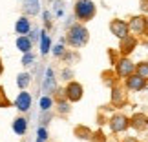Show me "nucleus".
<instances>
[{"instance_id": "obj_1", "label": "nucleus", "mask_w": 148, "mask_h": 142, "mask_svg": "<svg viewBox=\"0 0 148 142\" xmlns=\"http://www.w3.org/2000/svg\"><path fill=\"white\" fill-rule=\"evenodd\" d=\"M90 40V31L86 29V26L82 22H77L73 24L70 29H68L66 35V42L70 44L71 48H84Z\"/></svg>"}, {"instance_id": "obj_2", "label": "nucleus", "mask_w": 148, "mask_h": 142, "mask_svg": "<svg viewBox=\"0 0 148 142\" xmlns=\"http://www.w3.org/2000/svg\"><path fill=\"white\" fill-rule=\"evenodd\" d=\"M73 15L79 22L86 24V22L93 20L95 15H97V5H95L93 0H77L75 5H73Z\"/></svg>"}, {"instance_id": "obj_3", "label": "nucleus", "mask_w": 148, "mask_h": 142, "mask_svg": "<svg viewBox=\"0 0 148 142\" xmlns=\"http://www.w3.org/2000/svg\"><path fill=\"white\" fill-rule=\"evenodd\" d=\"M115 73L119 78H126L132 73H135V62L130 60V56H119L115 60Z\"/></svg>"}, {"instance_id": "obj_4", "label": "nucleus", "mask_w": 148, "mask_h": 142, "mask_svg": "<svg viewBox=\"0 0 148 142\" xmlns=\"http://www.w3.org/2000/svg\"><path fill=\"white\" fill-rule=\"evenodd\" d=\"M128 27H130V33L135 37L139 35H148V18L143 15H137V16H132L128 22Z\"/></svg>"}, {"instance_id": "obj_5", "label": "nucleus", "mask_w": 148, "mask_h": 142, "mask_svg": "<svg viewBox=\"0 0 148 142\" xmlns=\"http://www.w3.org/2000/svg\"><path fill=\"white\" fill-rule=\"evenodd\" d=\"M82 95H84V88H82L81 82L71 80V82L66 84V88H64V96H66L68 102H79V100L82 99Z\"/></svg>"}, {"instance_id": "obj_6", "label": "nucleus", "mask_w": 148, "mask_h": 142, "mask_svg": "<svg viewBox=\"0 0 148 142\" xmlns=\"http://www.w3.org/2000/svg\"><path fill=\"white\" fill-rule=\"evenodd\" d=\"M108 124H110V129L113 133H123L130 128V118L126 115H123V113H115V115L110 117Z\"/></svg>"}, {"instance_id": "obj_7", "label": "nucleus", "mask_w": 148, "mask_h": 142, "mask_svg": "<svg viewBox=\"0 0 148 142\" xmlns=\"http://www.w3.org/2000/svg\"><path fill=\"white\" fill-rule=\"evenodd\" d=\"M135 48H137V37L132 35V33L119 40V53L123 56H130L135 51Z\"/></svg>"}, {"instance_id": "obj_8", "label": "nucleus", "mask_w": 148, "mask_h": 142, "mask_svg": "<svg viewBox=\"0 0 148 142\" xmlns=\"http://www.w3.org/2000/svg\"><path fill=\"white\" fill-rule=\"evenodd\" d=\"M110 31L113 37H117L119 40L124 38L126 35H130V27H128V22L126 20H121V18H113L110 20Z\"/></svg>"}, {"instance_id": "obj_9", "label": "nucleus", "mask_w": 148, "mask_h": 142, "mask_svg": "<svg viewBox=\"0 0 148 142\" xmlns=\"http://www.w3.org/2000/svg\"><path fill=\"white\" fill-rule=\"evenodd\" d=\"M146 80L143 77H139L137 73H132L130 77L124 78V88H126V91H143L146 88Z\"/></svg>"}, {"instance_id": "obj_10", "label": "nucleus", "mask_w": 148, "mask_h": 142, "mask_svg": "<svg viewBox=\"0 0 148 142\" xmlns=\"http://www.w3.org/2000/svg\"><path fill=\"white\" fill-rule=\"evenodd\" d=\"M15 107L18 111H22V113H26L27 109L31 107V95L27 93V91H22V93H18L16 95V99H15Z\"/></svg>"}, {"instance_id": "obj_11", "label": "nucleus", "mask_w": 148, "mask_h": 142, "mask_svg": "<svg viewBox=\"0 0 148 142\" xmlns=\"http://www.w3.org/2000/svg\"><path fill=\"white\" fill-rule=\"evenodd\" d=\"M124 89H123V86H117V84L112 88V104L113 106L121 107V106L126 104V93H124Z\"/></svg>"}, {"instance_id": "obj_12", "label": "nucleus", "mask_w": 148, "mask_h": 142, "mask_svg": "<svg viewBox=\"0 0 148 142\" xmlns=\"http://www.w3.org/2000/svg\"><path fill=\"white\" fill-rule=\"evenodd\" d=\"M130 128L137 129V131H143L148 128V117L145 113H135V115L130 117Z\"/></svg>"}, {"instance_id": "obj_13", "label": "nucleus", "mask_w": 148, "mask_h": 142, "mask_svg": "<svg viewBox=\"0 0 148 142\" xmlns=\"http://www.w3.org/2000/svg\"><path fill=\"white\" fill-rule=\"evenodd\" d=\"M22 11H24V15H38L40 4H38V0H22Z\"/></svg>"}, {"instance_id": "obj_14", "label": "nucleus", "mask_w": 148, "mask_h": 142, "mask_svg": "<svg viewBox=\"0 0 148 142\" xmlns=\"http://www.w3.org/2000/svg\"><path fill=\"white\" fill-rule=\"evenodd\" d=\"M15 31L18 33V35H27V33L31 31V22L27 16H20L18 20H16L15 24Z\"/></svg>"}, {"instance_id": "obj_15", "label": "nucleus", "mask_w": 148, "mask_h": 142, "mask_svg": "<svg viewBox=\"0 0 148 142\" xmlns=\"http://www.w3.org/2000/svg\"><path fill=\"white\" fill-rule=\"evenodd\" d=\"M16 48H18V51H22V53H29L31 48H33V40L26 35H20L16 38Z\"/></svg>"}, {"instance_id": "obj_16", "label": "nucleus", "mask_w": 148, "mask_h": 142, "mask_svg": "<svg viewBox=\"0 0 148 142\" xmlns=\"http://www.w3.org/2000/svg\"><path fill=\"white\" fill-rule=\"evenodd\" d=\"M13 129H15L16 135H24L26 129H27V120L24 117H16L15 122H13Z\"/></svg>"}, {"instance_id": "obj_17", "label": "nucleus", "mask_w": 148, "mask_h": 142, "mask_svg": "<svg viewBox=\"0 0 148 142\" xmlns=\"http://www.w3.org/2000/svg\"><path fill=\"white\" fill-rule=\"evenodd\" d=\"M29 82H31V75H29V73H20V75L16 77V84H18L20 89H26L27 86H29Z\"/></svg>"}, {"instance_id": "obj_18", "label": "nucleus", "mask_w": 148, "mask_h": 142, "mask_svg": "<svg viewBox=\"0 0 148 142\" xmlns=\"http://www.w3.org/2000/svg\"><path fill=\"white\" fill-rule=\"evenodd\" d=\"M135 73H137L139 77H143L148 82V62H139V64H135Z\"/></svg>"}, {"instance_id": "obj_19", "label": "nucleus", "mask_w": 148, "mask_h": 142, "mask_svg": "<svg viewBox=\"0 0 148 142\" xmlns=\"http://www.w3.org/2000/svg\"><path fill=\"white\" fill-rule=\"evenodd\" d=\"M75 135H77L79 139L90 140V137H92V131H90L88 128H84V126H79V128H75Z\"/></svg>"}, {"instance_id": "obj_20", "label": "nucleus", "mask_w": 148, "mask_h": 142, "mask_svg": "<svg viewBox=\"0 0 148 142\" xmlns=\"http://www.w3.org/2000/svg\"><path fill=\"white\" fill-rule=\"evenodd\" d=\"M11 106V102H9V99L5 96V93H4V88L0 86V107H9Z\"/></svg>"}, {"instance_id": "obj_21", "label": "nucleus", "mask_w": 148, "mask_h": 142, "mask_svg": "<svg viewBox=\"0 0 148 142\" xmlns=\"http://www.w3.org/2000/svg\"><path fill=\"white\" fill-rule=\"evenodd\" d=\"M90 142H106V137L102 131H95L92 133V137H90Z\"/></svg>"}, {"instance_id": "obj_22", "label": "nucleus", "mask_w": 148, "mask_h": 142, "mask_svg": "<svg viewBox=\"0 0 148 142\" xmlns=\"http://www.w3.org/2000/svg\"><path fill=\"white\" fill-rule=\"evenodd\" d=\"M51 106H53V100H51L49 96H44V99L40 100V107H42V111L51 109Z\"/></svg>"}, {"instance_id": "obj_23", "label": "nucleus", "mask_w": 148, "mask_h": 142, "mask_svg": "<svg viewBox=\"0 0 148 142\" xmlns=\"http://www.w3.org/2000/svg\"><path fill=\"white\" fill-rule=\"evenodd\" d=\"M48 53H49V37L42 35V55H48Z\"/></svg>"}, {"instance_id": "obj_24", "label": "nucleus", "mask_w": 148, "mask_h": 142, "mask_svg": "<svg viewBox=\"0 0 148 142\" xmlns=\"http://www.w3.org/2000/svg\"><path fill=\"white\" fill-rule=\"evenodd\" d=\"M33 60H35V55H31V53H24V58H22V64H24V66H29Z\"/></svg>"}, {"instance_id": "obj_25", "label": "nucleus", "mask_w": 148, "mask_h": 142, "mask_svg": "<svg viewBox=\"0 0 148 142\" xmlns=\"http://www.w3.org/2000/svg\"><path fill=\"white\" fill-rule=\"evenodd\" d=\"M29 33H31V37H29V38H31V40H35V42H37V40H38V31L35 29V31H29Z\"/></svg>"}, {"instance_id": "obj_26", "label": "nucleus", "mask_w": 148, "mask_h": 142, "mask_svg": "<svg viewBox=\"0 0 148 142\" xmlns=\"http://www.w3.org/2000/svg\"><path fill=\"white\" fill-rule=\"evenodd\" d=\"M38 139H42V140H46L48 137H46V131L44 129H38Z\"/></svg>"}, {"instance_id": "obj_27", "label": "nucleus", "mask_w": 148, "mask_h": 142, "mask_svg": "<svg viewBox=\"0 0 148 142\" xmlns=\"http://www.w3.org/2000/svg\"><path fill=\"white\" fill-rule=\"evenodd\" d=\"M44 20H46V26L49 27V26H51V22H49V13H48V11L44 13Z\"/></svg>"}, {"instance_id": "obj_28", "label": "nucleus", "mask_w": 148, "mask_h": 142, "mask_svg": "<svg viewBox=\"0 0 148 142\" xmlns=\"http://www.w3.org/2000/svg\"><path fill=\"white\" fill-rule=\"evenodd\" d=\"M62 49H64L62 46H57V48H55V55H62Z\"/></svg>"}, {"instance_id": "obj_29", "label": "nucleus", "mask_w": 148, "mask_h": 142, "mask_svg": "<svg viewBox=\"0 0 148 142\" xmlns=\"http://www.w3.org/2000/svg\"><path fill=\"white\" fill-rule=\"evenodd\" d=\"M123 142H139V140H137V139H132V137H130V139H124Z\"/></svg>"}, {"instance_id": "obj_30", "label": "nucleus", "mask_w": 148, "mask_h": 142, "mask_svg": "<svg viewBox=\"0 0 148 142\" xmlns=\"http://www.w3.org/2000/svg\"><path fill=\"white\" fill-rule=\"evenodd\" d=\"M4 73V64H2V58H0V75Z\"/></svg>"}]
</instances>
